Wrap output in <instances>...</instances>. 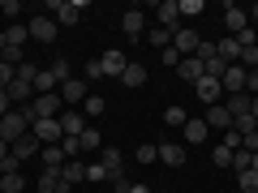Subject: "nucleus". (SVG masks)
<instances>
[{"instance_id": "obj_21", "label": "nucleus", "mask_w": 258, "mask_h": 193, "mask_svg": "<svg viewBox=\"0 0 258 193\" xmlns=\"http://www.w3.org/2000/svg\"><path fill=\"white\" fill-rule=\"evenodd\" d=\"M159 159H164V167H185V146L181 142H164L159 146Z\"/></svg>"}, {"instance_id": "obj_19", "label": "nucleus", "mask_w": 258, "mask_h": 193, "mask_svg": "<svg viewBox=\"0 0 258 193\" xmlns=\"http://www.w3.org/2000/svg\"><path fill=\"white\" fill-rule=\"evenodd\" d=\"M215 56H220L224 64H237V60H241V43H237V35H224L220 43H215Z\"/></svg>"}, {"instance_id": "obj_52", "label": "nucleus", "mask_w": 258, "mask_h": 193, "mask_svg": "<svg viewBox=\"0 0 258 193\" xmlns=\"http://www.w3.org/2000/svg\"><path fill=\"white\" fill-rule=\"evenodd\" d=\"M5 47H9V39H5V30H0V56H5Z\"/></svg>"}, {"instance_id": "obj_8", "label": "nucleus", "mask_w": 258, "mask_h": 193, "mask_svg": "<svg viewBox=\"0 0 258 193\" xmlns=\"http://www.w3.org/2000/svg\"><path fill=\"white\" fill-rule=\"evenodd\" d=\"M198 43H203V35L194 26H176V35H172V47L181 56H198Z\"/></svg>"}, {"instance_id": "obj_35", "label": "nucleus", "mask_w": 258, "mask_h": 193, "mask_svg": "<svg viewBox=\"0 0 258 193\" xmlns=\"http://www.w3.org/2000/svg\"><path fill=\"white\" fill-rule=\"evenodd\" d=\"M103 112V94H86V103H82V116L91 120V116H99Z\"/></svg>"}, {"instance_id": "obj_14", "label": "nucleus", "mask_w": 258, "mask_h": 193, "mask_svg": "<svg viewBox=\"0 0 258 193\" xmlns=\"http://www.w3.org/2000/svg\"><path fill=\"white\" fill-rule=\"evenodd\" d=\"M120 30H125L129 39H142V35H147V13H142V9H129L125 18H120Z\"/></svg>"}, {"instance_id": "obj_25", "label": "nucleus", "mask_w": 258, "mask_h": 193, "mask_svg": "<svg viewBox=\"0 0 258 193\" xmlns=\"http://www.w3.org/2000/svg\"><path fill=\"white\" fill-rule=\"evenodd\" d=\"M5 39H9V47H18V52H26V39H30L26 22H13V26L5 30Z\"/></svg>"}, {"instance_id": "obj_27", "label": "nucleus", "mask_w": 258, "mask_h": 193, "mask_svg": "<svg viewBox=\"0 0 258 193\" xmlns=\"http://www.w3.org/2000/svg\"><path fill=\"white\" fill-rule=\"evenodd\" d=\"M249 103H254L249 94H228V103H224V108H228L232 120H241V116H249Z\"/></svg>"}, {"instance_id": "obj_9", "label": "nucleus", "mask_w": 258, "mask_h": 193, "mask_svg": "<svg viewBox=\"0 0 258 193\" xmlns=\"http://www.w3.org/2000/svg\"><path fill=\"white\" fill-rule=\"evenodd\" d=\"M245 77H249V69H241V64H228V69H224V77H220L224 94H245Z\"/></svg>"}, {"instance_id": "obj_22", "label": "nucleus", "mask_w": 258, "mask_h": 193, "mask_svg": "<svg viewBox=\"0 0 258 193\" xmlns=\"http://www.w3.org/2000/svg\"><path fill=\"white\" fill-rule=\"evenodd\" d=\"M60 176H64V184L74 189V184H82V180H86V163H82V159H69V163L60 167Z\"/></svg>"}, {"instance_id": "obj_38", "label": "nucleus", "mask_w": 258, "mask_h": 193, "mask_svg": "<svg viewBox=\"0 0 258 193\" xmlns=\"http://www.w3.org/2000/svg\"><path fill=\"white\" fill-rule=\"evenodd\" d=\"M52 73L60 77V82H69V77H74V69H69V60H64V56H56V60H52Z\"/></svg>"}, {"instance_id": "obj_30", "label": "nucleus", "mask_w": 258, "mask_h": 193, "mask_svg": "<svg viewBox=\"0 0 258 193\" xmlns=\"http://www.w3.org/2000/svg\"><path fill=\"white\" fill-rule=\"evenodd\" d=\"M26 189V176L13 172V176H0V193H22Z\"/></svg>"}, {"instance_id": "obj_7", "label": "nucleus", "mask_w": 258, "mask_h": 193, "mask_svg": "<svg viewBox=\"0 0 258 193\" xmlns=\"http://www.w3.org/2000/svg\"><path fill=\"white\" fill-rule=\"evenodd\" d=\"M155 26H164V30L176 35V26H181V5L176 0H159L155 5Z\"/></svg>"}, {"instance_id": "obj_42", "label": "nucleus", "mask_w": 258, "mask_h": 193, "mask_svg": "<svg viewBox=\"0 0 258 193\" xmlns=\"http://www.w3.org/2000/svg\"><path fill=\"white\" fill-rule=\"evenodd\" d=\"M0 13H5V18H9V22H18L22 5H18V0H0Z\"/></svg>"}, {"instance_id": "obj_46", "label": "nucleus", "mask_w": 258, "mask_h": 193, "mask_svg": "<svg viewBox=\"0 0 258 193\" xmlns=\"http://www.w3.org/2000/svg\"><path fill=\"white\" fill-rule=\"evenodd\" d=\"M9 82H13V64L0 60V90H9Z\"/></svg>"}, {"instance_id": "obj_5", "label": "nucleus", "mask_w": 258, "mask_h": 193, "mask_svg": "<svg viewBox=\"0 0 258 193\" xmlns=\"http://www.w3.org/2000/svg\"><path fill=\"white\" fill-rule=\"evenodd\" d=\"M86 129H91V120H86L78 108H64L60 112V133H64V138H82Z\"/></svg>"}, {"instance_id": "obj_51", "label": "nucleus", "mask_w": 258, "mask_h": 193, "mask_svg": "<svg viewBox=\"0 0 258 193\" xmlns=\"http://www.w3.org/2000/svg\"><path fill=\"white\" fill-rule=\"evenodd\" d=\"M5 155H9V142H5V138H0V159H5Z\"/></svg>"}, {"instance_id": "obj_49", "label": "nucleus", "mask_w": 258, "mask_h": 193, "mask_svg": "<svg viewBox=\"0 0 258 193\" xmlns=\"http://www.w3.org/2000/svg\"><path fill=\"white\" fill-rule=\"evenodd\" d=\"M245 13H249V26H254V30H258V5H249V9H245Z\"/></svg>"}, {"instance_id": "obj_31", "label": "nucleus", "mask_w": 258, "mask_h": 193, "mask_svg": "<svg viewBox=\"0 0 258 193\" xmlns=\"http://www.w3.org/2000/svg\"><path fill=\"white\" fill-rule=\"evenodd\" d=\"M78 146H82V150H103V138H99V129H86V133H82V138H78Z\"/></svg>"}, {"instance_id": "obj_43", "label": "nucleus", "mask_w": 258, "mask_h": 193, "mask_svg": "<svg viewBox=\"0 0 258 193\" xmlns=\"http://www.w3.org/2000/svg\"><path fill=\"white\" fill-rule=\"evenodd\" d=\"M220 146H228V150H241V133H237V129H228V133H224V142H220Z\"/></svg>"}, {"instance_id": "obj_16", "label": "nucleus", "mask_w": 258, "mask_h": 193, "mask_svg": "<svg viewBox=\"0 0 258 193\" xmlns=\"http://www.w3.org/2000/svg\"><path fill=\"white\" fill-rule=\"evenodd\" d=\"M86 82H78V77H69V82H60V99L69 103V108H78V103H86Z\"/></svg>"}, {"instance_id": "obj_23", "label": "nucleus", "mask_w": 258, "mask_h": 193, "mask_svg": "<svg viewBox=\"0 0 258 193\" xmlns=\"http://www.w3.org/2000/svg\"><path fill=\"white\" fill-rule=\"evenodd\" d=\"M39 159H43V167H56V172L69 163V155L60 150V142H56V146H43V150H39Z\"/></svg>"}, {"instance_id": "obj_45", "label": "nucleus", "mask_w": 258, "mask_h": 193, "mask_svg": "<svg viewBox=\"0 0 258 193\" xmlns=\"http://www.w3.org/2000/svg\"><path fill=\"white\" fill-rule=\"evenodd\" d=\"M245 94H249V99H258V69H249V77H245Z\"/></svg>"}, {"instance_id": "obj_53", "label": "nucleus", "mask_w": 258, "mask_h": 193, "mask_svg": "<svg viewBox=\"0 0 258 193\" xmlns=\"http://www.w3.org/2000/svg\"><path fill=\"white\" fill-rule=\"evenodd\" d=\"M249 116H254V120H258V99H254V103H249Z\"/></svg>"}, {"instance_id": "obj_29", "label": "nucleus", "mask_w": 258, "mask_h": 193, "mask_svg": "<svg viewBox=\"0 0 258 193\" xmlns=\"http://www.w3.org/2000/svg\"><path fill=\"white\" fill-rule=\"evenodd\" d=\"M207 133H211V129H207V120H198V116L185 120V142H207Z\"/></svg>"}, {"instance_id": "obj_37", "label": "nucleus", "mask_w": 258, "mask_h": 193, "mask_svg": "<svg viewBox=\"0 0 258 193\" xmlns=\"http://www.w3.org/2000/svg\"><path fill=\"white\" fill-rule=\"evenodd\" d=\"M86 180H91V184H103V180H108V172H103L99 159H95V163H86Z\"/></svg>"}, {"instance_id": "obj_15", "label": "nucleus", "mask_w": 258, "mask_h": 193, "mask_svg": "<svg viewBox=\"0 0 258 193\" xmlns=\"http://www.w3.org/2000/svg\"><path fill=\"white\" fill-rule=\"evenodd\" d=\"M39 150H43V142H39L35 133H26V138H18V142H13V146H9V155L26 163V159H30V155H39Z\"/></svg>"}, {"instance_id": "obj_26", "label": "nucleus", "mask_w": 258, "mask_h": 193, "mask_svg": "<svg viewBox=\"0 0 258 193\" xmlns=\"http://www.w3.org/2000/svg\"><path fill=\"white\" fill-rule=\"evenodd\" d=\"M52 90H60V77H56L52 69H39V77H35V94H52Z\"/></svg>"}, {"instance_id": "obj_4", "label": "nucleus", "mask_w": 258, "mask_h": 193, "mask_svg": "<svg viewBox=\"0 0 258 193\" xmlns=\"http://www.w3.org/2000/svg\"><path fill=\"white\" fill-rule=\"evenodd\" d=\"M47 18L52 22H60V26H78V18H82V0H52L47 5Z\"/></svg>"}, {"instance_id": "obj_50", "label": "nucleus", "mask_w": 258, "mask_h": 193, "mask_svg": "<svg viewBox=\"0 0 258 193\" xmlns=\"http://www.w3.org/2000/svg\"><path fill=\"white\" fill-rule=\"evenodd\" d=\"M129 193H151V189H147V184H134V180H129Z\"/></svg>"}, {"instance_id": "obj_54", "label": "nucleus", "mask_w": 258, "mask_h": 193, "mask_svg": "<svg viewBox=\"0 0 258 193\" xmlns=\"http://www.w3.org/2000/svg\"><path fill=\"white\" fill-rule=\"evenodd\" d=\"M254 172H258V150H254Z\"/></svg>"}, {"instance_id": "obj_6", "label": "nucleus", "mask_w": 258, "mask_h": 193, "mask_svg": "<svg viewBox=\"0 0 258 193\" xmlns=\"http://www.w3.org/2000/svg\"><path fill=\"white\" fill-rule=\"evenodd\" d=\"M30 133H35V138L43 142V146H56V142L64 138V133H60V116H47V120H35V125H30Z\"/></svg>"}, {"instance_id": "obj_3", "label": "nucleus", "mask_w": 258, "mask_h": 193, "mask_svg": "<svg viewBox=\"0 0 258 193\" xmlns=\"http://www.w3.org/2000/svg\"><path fill=\"white\" fill-rule=\"evenodd\" d=\"M60 112H64V99H60V90H52V94H35V99H30V116H35V120L60 116Z\"/></svg>"}, {"instance_id": "obj_20", "label": "nucleus", "mask_w": 258, "mask_h": 193, "mask_svg": "<svg viewBox=\"0 0 258 193\" xmlns=\"http://www.w3.org/2000/svg\"><path fill=\"white\" fill-rule=\"evenodd\" d=\"M207 129H224V133H228L232 129V116H228V108H224V103H215V108H207Z\"/></svg>"}, {"instance_id": "obj_39", "label": "nucleus", "mask_w": 258, "mask_h": 193, "mask_svg": "<svg viewBox=\"0 0 258 193\" xmlns=\"http://www.w3.org/2000/svg\"><path fill=\"white\" fill-rule=\"evenodd\" d=\"M134 159H138V163H155V159H159V146H138V150H134Z\"/></svg>"}, {"instance_id": "obj_28", "label": "nucleus", "mask_w": 258, "mask_h": 193, "mask_svg": "<svg viewBox=\"0 0 258 193\" xmlns=\"http://www.w3.org/2000/svg\"><path fill=\"white\" fill-rule=\"evenodd\" d=\"M120 82H125V86H142V82H147V64L129 60V64H125V73H120Z\"/></svg>"}, {"instance_id": "obj_13", "label": "nucleus", "mask_w": 258, "mask_h": 193, "mask_svg": "<svg viewBox=\"0 0 258 193\" xmlns=\"http://www.w3.org/2000/svg\"><path fill=\"white\" fill-rule=\"evenodd\" d=\"M35 184H39V193H69V184H64V176L56 172V167H43Z\"/></svg>"}, {"instance_id": "obj_2", "label": "nucleus", "mask_w": 258, "mask_h": 193, "mask_svg": "<svg viewBox=\"0 0 258 193\" xmlns=\"http://www.w3.org/2000/svg\"><path fill=\"white\" fill-rule=\"evenodd\" d=\"M99 163H103V172H108V184H112V189H116L120 180H129V176H125V155H120V150L103 146V150H99Z\"/></svg>"}, {"instance_id": "obj_12", "label": "nucleus", "mask_w": 258, "mask_h": 193, "mask_svg": "<svg viewBox=\"0 0 258 193\" xmlns=\"http://www.w3.org/2000/svg\"><path fill=\"white\" fill-rule=\"evenodd\" d=\"M224 26H228V35H241V30L249 26V13L241 9V5H232V0H228V5H224Z\"/></svg>"}, {"instance_id": "obj_48", "label": "nucleus", "mask_w": 258, "mask_h": 193, "mask_svg": "<svg viewBox=\"0 0 258 193\" xmlns=\"http://www.w3.org/2000/svg\"><path fill=\"white\" fill-rule=\"evenodd\" d=\"M86 77H91V82H99V77H103V69H99V60H91V64H86Z\"/></svg>"}, {"instance_id": "obj_33", "label": "nucleus", "mask_w": 258, "mask_h": 193, "mask_svg": "<svg viewBox=\"0 0 258 193\" xmlns=\"http://www.w3.org/2000/svg\"><path fill=\"white\" fill-rule=\"evenodd\" d=\"M237 184H241V193H258V172L249 167V172H237Z\"/></svg>"}, {"instance_id": "obj_44", "label": "nucleus", "mask_w": 258, "mask_h": 193, "mask_svg": "<svg viewBox=\"0 0 258 193\" xmlns=\"http://www.w3.org/2000/svg\"><path fill=\"white\" fill-rule=\"evenodd\" d=\"M159 60H164V64H172V69H176V64H181V52H176V47H164V52H159Z\"/></svg>"}, {"instance_id": "obj_34", "label": "nucleus", "mask_w": 258, "mask_h": 193, "mask_svg": "<svg viewBox=\"0 0 258 193\" xmlns=\"http://www.w3.org/2000/svg\"><path fill=\"white\" fill-rule=\"evenodd\" d=\"M254 167V155L249 150H232V172H249Z\"/></svg>"}, {"instance_id": "obj_47", "label": "nucleus", "mask_w": 258, "mask_h": 193, "mask_svg": "<svg viewBox=\"0 0 258 193\" xmlns=\"http://www.w3.org/2000/svg\"><path fill=\"white\" fill-rule=\"evenodd\" d=\"M9 112H13V103H9V90H0V120L9 116Z\"/></svg>"}, {"instance_id": "obj_41", "label": "nucleus", "mask_w": 258, "mask_h": 193, "mask_svg": "<svg viewBox=\"0 0 258 193\" xmlns=\"http://www.w3.org/2000/svg\"><path fill=\"white\" fill-rule=\"evenodd\" d=\"M13 172H22V159L5 155V159H0V176H13Z\"/></svg>"}, {"instance_id": "obj_24", "label": "nucleus", "mask_w": 258, "mask_h": 193, "mask_svg": "<svg viewBox=\"0 0 258 193\" xmlns=\"http://www.w3.org/2000/svg\"><path fill=\"white\" fill-rule=\"evenodd\" d=\"M147 39L151 47H155V52H164V47H172V30H164V26H147Z\"/></svg>"}, {"instance_id": "obj_32", "label": "nucleus", "mask_w": 258, "mask_h": 193, "mask_svg": "<svg viewBox=\"0 0 258 193\" xmlns=\"http://www.w3.org/2000/svg\"><path fill=\"white\" fill-rule=\"evenodd\" d=\"M211 163L220 167V172H228V167H232V150H228V146H215V150H211Z\"/></svg>"}, {"instance_id": "obj_40", "label": "nucleus", "mask_w": 258, "mask_h": 193, "mask_svg": "<svg viewBox=\"0 0 258 193\" xmlns=\"http://www.w3.org/2000/svg\"><path fill=\"white\" fill-rule=\"evenodd\" d=\"M181 5V18H198L203 13V0H176Z\"/></svg>"}, {"instance_id": "obj_17", "label": "nucleus", "mask_w": 258, "mask_h": 193, "mask_svg": "<svg viewBox=\"0 0 258 193\" xmlns=\"http://www.w3.org/2000/svg\"><path fill=\"white\" fill-rule=\"evenodd\" d=\"M194 90H198V99H203V103H207V108H215V103H220V99H224V86H220V82H215V77H203V82L194 86Z\"/></svg>"}, {"instance_id": "obj_55", "label": "nucleus", "mask_w": 258, "mask_h": 193, "mask_svg": "<svg viewBox=\"0 0 258 193\" xmlns=\"http://www.w3.org/2000/svg\"><path fill=\"white\" fill-rule=\"evenodd\" d=\"M254 47H258V39H254Z\"/></svg>"}, {"instance_id": "obj_18", "label": "nucleus", "mask_w": 258, "mask_h": 193, "mask_svg": "<svg viewBox=\"0 0 258 193\" xmlns=\"http://www.w3.org/2000/svg\"><path fill=\"white\" fill-rule=\"evenodd\" d=\"M176 73H181V77H185L189 86H198V82H203V60H198V56H181V64H176Z\"/></svg>"}, {"instance_id": "obj_56", "label": "nucleus", "mask_w": 258, "mask_h": 193, "mask_svg": "<svg viewBox=\"0 0 258 193\" xmlns=\"http://www.w3.org/2000/svg\"><path fill=\"white\" fill-rule=\"evenodd\" d=\"M112 193H116V189H112Z\"/></svg>"}, {"instance_id": "obj_11", "label": "nucleus", "mask_w": 258, "mask_h": 193, "mask_svg": "<svg viewBox=\"0 0 258 193\" xmlns=\"http://www.w3.org/2000/svg\"><path fill=\"white\" fill-rule=\"evenodd\" d=\"M125 52H120V47H108V52H103L99 56V69H103V77H120V73H125Z\"/></svg>"}, {"instance_id": "obj_10", "label": "nucleus", "mask_w": 258, "mask_h": 193, "mask_svg": "<svg viewBox=\"0 0 258 193\" xmlns=\"http://www.w3.org/2000/svg\"><path fill=\"white\" fill-rule=\"evenodd\" d=\"M26 30H30V39H39V43H56V22L47 18V13L30 18V22H26Z\"/></svg>"}, {"instance_id": "obj_1", "label": "nucleus", "mask_w": 258, "mask_h": 193, "mask_svg": "<svg viewBox=\"0 0 258 193\" xmlns=\"http://www.w3.org/2000/svg\"><path fill=\"white\" fill-rule=\"evenodd\" d=\"M30 125H35V116H30V108H13L9 116L0 120V138H5V142L13 146L18 138H26V133H30Z\"/></svg>"}, {"instance_id": "obj_36", "label": "nucleus", "mask_w": 258, "mask_h": 193, "mask_svg": "<svg viewBox=\"0 0 258 193\" xmlns=\"http://www.w3.org/2000/svg\"><path fill=\"white\" fill-rule=\"evenodd\" d=\"M185 120H189V112H185V108H168V112H164V125H176V129H185Z\"/></svg>"}]
</instances>
